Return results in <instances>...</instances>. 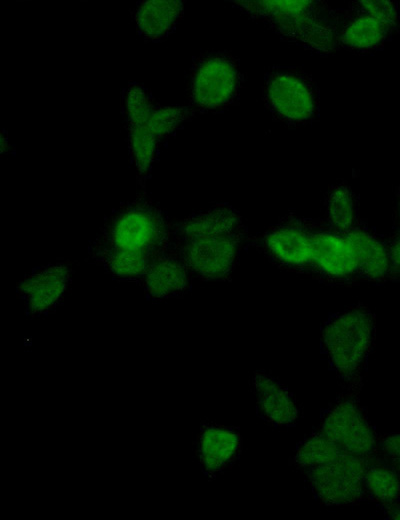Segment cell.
Instances as JSON below:
<instances>
[{
    "mask_svg": "<svg viewBox=\"0 0 400 520\" xmlns=\"http://www.w3.org/2000/svg\"><path fill=\"white\" fill-rule=\"evenodd\" d=\"M369 457L343 452L335 460L303 472L314 498L326 507L365 501L363 476Z\"/></svg>",
    "mask_w": 400,
    "mask_h": 520,
    "instance_id": "7c38bea8",
    "label": "cell"
},
{
    "mask_svg": "<svg viewBox=\"0 0 400 520\" xmlns=\"http://www.w3.org/2000/svg\"><path fill=\"white\" fill-rule=\"evenodd\" d=\"M396 222H397V231H400V184L397 188L396 192Z\"/></svg>",
    "mask_w": 400,
    "mask_h": 520,
    "instance_id": "d4e9b609",
    "label": "cell"
},
{
    "mask_svg": "<svg viewBox=\"0 0 400 520\" xmlns=\"http://www.w3.org/2000/svg\"><path fill=\"white\" fill-rule=\"evenodd\" d=\"M182 16L183 2L179 0L141 1L133 12L139 35L152 42L168 37Z\"/></svg>",
    "mask_w": 400,
    "mask_h": 520,
    "instance_id": "ac0fdd59",
    "label": "cell"
},
{
    "mask_svg": "<svg viewBox=\"0 0 400 520\" xmlns=\"http://www.w3.org/2000/svg\"><path fill=\"white\" fill-rule=\"evenodd\" d=\"M246 245L254 247L279 269L311 276L313 244L309 218L289 213L258 237L248 238Z\"/></svg>",
    "mask_w": 400,
    "mask_h": 520,
    "instance_id": "30bf717a",
    "label": "cell"
},
{
    "mask_svg": "<svg viewBox=\"0 0 400 520\" xmlns=\"http://www.w3.org/2000/svg\"><path fill=\"white\" fill-rule=\"evenodd\" d=\"M74 273L71 260L50 262L26 273L16 284L26 315L34 319L54 313L69 293Z\"/></svg>",
    "mask_w": 400,
    "mask_h": 520,
    "instance_id": "4fadbf2b",
    "label": "cell"
},
{
    "mask_svg": "<svg viewBox=\"0 0 400 520\" xmlns=\"http://www.w3.org/2000/svg\"><path fill=\"white\" fill-rule=\"evenodd\" d=\"M231 3L285 41L321 54L340 49L338 10L324 1L235 0Z\"/></svg>",
    "mask_w": 400,
    "mask_h": 520,
    "instance_id": "3957f363",
    "label": "cell"
},
{
    "mask_svg": "<svg viewBox=\"0 0 400 520\" xmlns=\"http://www.w3.org/2000/svg\"><path fill=\"white\" fill-rule=\"evenodd\" d=\"M251 383L259 418L273 428H289L297 424L301 413L298 401L278 378L264 370H256Z\"/></svg>",
    "mask_w": 400,
    "mask_h": 520,
    "instance_id": "2e32d148",
    "label": "cell"
},
{
    "mask_svg": "<svg viewBox=\"0 0 400 520\" xmlns=\"http://www.w3.org/2000/svg\"><path fill=\"white\" fill-rule=\"evenodd\" d=\"M243 75L238 61L223 51L196 57L188 76V107L197 113L222 111L238 99Z\"/></svg>",
    "mask_w": 400,
    "mask_h": 520,
    "instance_id": "5b68a950",
    "label": "cell"
},
{
    "mask_svg": "<svg viewBox=\"0 0 400 520\" xmlns=\"http://www.w3.org/2000/svg\"><path fill=\"white\" fill-rule=\"evenodd\" d=\"M194 455L204 476L212 481L239 460L243 439L239 427L202 420L193 441Z\"/></svg>",
    "mask_w": 400,
    "mask_h": 520,
    "instance_id": "5bb4252c",
    "label": "cell"
},
{
    "mask_svg": "<svg viewBox=\"0 0 400 520\" xmlns=\"http://www.w3.org/2000/svg\"><path fill=\"white\" fill-rule=\"evenodd\" d=\"M122 114L131 163L137 183L145 192L162 146L196 114L189 107L159 104L139 82H130L123 89Z\"/></svg>",
    "mask_w": 400,
    "mask_h": 520,
    "instance_id": "7a4b0ae2",
    "label": "cell"
},
{
    "mask_svg": "<svg viewBox=\"0 0 400 520\" xmlns=\"http://www.w3.org/2000/svg\"><path fill=\"white\" fill-rule=\"evenodd\" d=\"M324 221L331 227L348 231L361 223L355 193L345 182L329 187L324 198Z\"/></svg>",
    "mask_w": 400,
    "mask_h": 520,
    "instance_id": "ffe728a7",
    "label": "cell"
},
{
    "mask_svg": "<svg viewBox=\"0 0 400 520\" xmlns=\"http://www.w3.org/2000/svg\"><path fill=\"white\" fill-rule=\"evenodd\" d=\"M375 338V314L360 302L330 314L321 325V353L343 389H362Z\"/></svg>",
    "mask_w": 400,
    "mask_h": 520,
    "instance_id": "277c9868",
    "label": "cell"
},
{
    "mask_svg": "<svg viewBox=\"0 0 400 520\" xmlns=\"http://www.w3.org/2000/svg\"><path fill=\"white\" fill-rule=\"evenodd\" d=\"M171 244V221L146 192L121 203L89 242L87 261L114 280L138 284L153 259Z\"/></svg>",
    "mask_w": 400,
    "mask_h": 520,
    "instance_id": "6da1fadb",
    "label": "cell"
},
{
    "mask_svg": "<svg viewBox=\"0 0 400 520\" xmlns=\"http://www.w3.org/2000/svg\"><path fill=\"white\" fill-rule=\"evenodd\" d=\"M346 233L357 256L360 281L372 284H384L391 281L386 240L362 221Z\"/></svg>",
    "mask_w": 400,
    "mask_h": 520,
    "instance_id": "e0dca14e",
    "label": "cell"
},
{
    "mask_svg": "<svg viewBox=\"0 0 400 520\" xmlns=\"http://www.w3.org/2000/svg\"><path fill=\"white\" fill-rule=\"evenodd\" d=\"M313 244L311 276L330 286L361 283L357 256L346 231H340L324 219L309 218Z\"/></svg>",
    "mask_w": 400,
    "mask_h": 520,
    "instance_id": "8fae6325",
    "label": "cell"
},
{
    "mask_svg": "<svg viewBox=\"0 0 400 520\" xmlns=\"http://www.w3.org/2000/svg\"><path fill=\"white\" fill-rule=\"evenodd\" d=\"M380 509L383 511L385 519H400V502L380 507Z\"/></svg>",
    "mask_w": 400,
    "mask_h": 520,
    "instance_id": "cb8c5ba5",
    "label": "cell"
},
{
    "mask_svg": "<svg viewBox=\"0 0 400 520\" xmlns=\"http://www.w3.org/2000/svg\"><path fill=\"white\" fill-rule=\"evenodd\" d=\"M386 242L390 260V280L400 281V231H396Z\"/></svg>",
    "mask_w": 400,
    "mask_h": 520,
    "instance_id": "603a6c76",
    "label": "cell"
},
{
    "mask_svg": "<svg viewBox=\"0 0 400 520\" xmlns=\"http://www.w3.org/2000/svg\"><path fill=\"white\" fill-rule=\"evenodd\" d=\"M398 26V6L388 0L355 1L338 10V44L353 52L381 49Z\"/></svg>",
    "mask_w": 400,
    "mask_h": 520,
    "instance_id": "9c48e42d",
    "label": "cell"
},
{
    "mask_svg": "<svg viewBox=\"0 0 400 520\" xmlns=\"http://www.w3.org/2000/svg\"><path fill=\"white\" fill-rule=\"evenodd\" d=\"M343 452L333 441L314 429L297 444L291 464L304 472L332 462Z\"/></svg>",
    "mask_w": 400,
    "mask_h": 520,
    "instance_id": "44dd1931",
    "label": "cell"
},
{
    "mask_svg": "<svg viewBox=\"0 0 400 520\" xmlns=\"http://www.w3.org/2000/svg\"><path fill=\"white\" fill-rule=\"evenodd\" d=\"M361 389H343L335 400L321 410L315 428L333 441L342 451L361 457L377 454L378 438L375 427L360 402Z\"/></svg>",
    "mask_w": 400,
    "mask_h": 520,
    "instance_id": "8992f818",
    "label": "cell"
},
{
    "mask_svg": "<svg viewBox=\"0 0 400 520\" xmlns=\"http://www.w3.org/2000/svg\"><path fill=\"white\" fill-rule=\"evenodd\" d=\"M263 101L275 120L292 127L310 123L319 111L314 81L294 67H274L266 72Z\"/></svg>",
    "mask_w": 400,
    "mask_h": 520,
    "instance_id": "52a82bcc",
    "label": "cell"
},
{
    "mask_svg": "<svg viewBox=\"0 0 400 520\" xmlns=\"http://www.w3.org/2000/svg\"><path fill=\"white\" fill-rule=\"evenodd\" d=\"M365 500L379 508L400 502V475L378 454L369 457L364 476Z\"/></svg>",
    "mask_w": 400,
    "mask_h": 520,
    "instance_id": "d6986e66",
    "label": "cell"
},
{
    "mask_svg": "<svg viewBox=\"0 0 400 520\" xmlns=\"http://www.w3.org/2000/svg\"><path fill=\"white\" fill-rule=\"evenodd\" d=\"M377 454L400 475V431L379 435Z\"/></svg>",
    "mask_w": 400,
    "mask_h": 520,
    "instance_id": "7402d4cb",
    "label": "cell"
},
{
    "mask_svg": "<svg viewBox=\"0 0 400 520\" xmlns=\"http://www.w3.org/2000/svg\"><path fill=\"white\" fill-rule=\"evenodd\" d=\"M192 279L187 267L170 244L153 259L138 285L148 300L163 302L187 294Z\"/></svg>",
    "mask_w": 400,
    "mask_h": 520,
    "instance_id": "9a60e30c",
    "label": "cell"
},
{
    "mask_svg": "<svg viewBox=\"0 0 400 520\" xmlns=\"http://www.w3.org/2000/svg\"><path fill=\"white\" fill-rule=\"evenodd\" d=\"M248 238L245 227L230 233L171 239V246L193 279L202 282H229Z\"/></svg>",
    "mask_w": 400,
    "mask_h": 520,
    "instance_id": "ba28073f",
    "label": "cell"
}]
</instances>
